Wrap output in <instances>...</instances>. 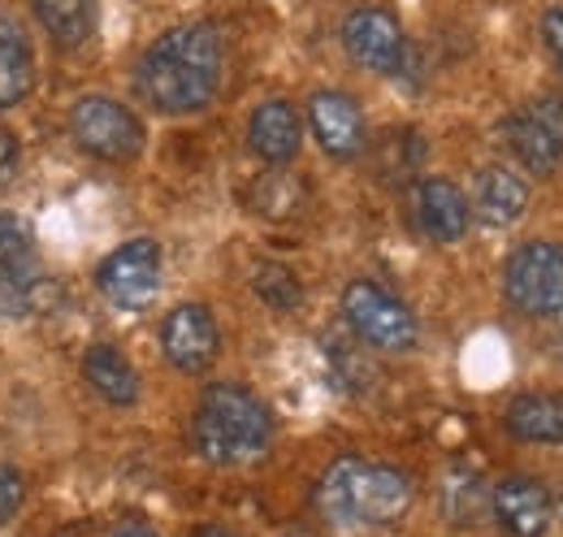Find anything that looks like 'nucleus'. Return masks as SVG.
I'll list each match as a JSON object with an SVG mask.
<instances>
[{"mask_svg":"<svg viewBox=\"0 0 563 537\" xmlns=\"http://www.w3.org/2000/svg\"><path fill=\"white\" fill-rule=\"evenodd\" d=\"M40 252L31 230L18 217H0V313L18 317L31 308L35 291H40Z\"/></svg>","mask_w":563,"mask_h":537,"instance_id":"9d476101","label":"nucleus"},{"mask_svg":"<svg viewBox=\"0 0 563 537\" xmlns=\"http://www.w3.org/2000/svg\"><path fill=\"white\" fill-rule=\"evenodd\" d=\"M308 127H312V139L321 143V152L334 161H355L368 147L364 113L347 91H317L308 100Z\"/></svg>","mask_w":563,"mask_h":537,"instance_id":"f8f14e48","label":"nucleus"},{"mask_svg":"<svg viewBox=\"0 0 563 537\" xmlns=\"http://www.w3.org/2000/svg\"><path fill=\"white\" fill-rule=\"evenodd\" d=\"M417 498L412 476L395 464H373L360 456L334 460L321 485H317V507L330 525L343 529H382L408 516Z\"/></svg>","mask_w":563,"mask_h":537,"instance_id":"f03ea898","label":"nucleus"},{"mask_svg":"<svg viewBox=\"0 0 563 537\" xmlns=\"http://www.w3.org/2000/svg\"><path fill=\"white\" fill-rule=\"evenodd\" d=\"M473 208L486 226H516L529 208V183L503 165H490L482 178H477V196H473Z\"/></svg>","mask_w":563,"mask_h":537,"instance_id":"f3484780","label":"nucleus"},{"mask_svg":"<svg viewBox=\"0 0 563 537\" xmlns=\"http://www.w3.org/2000/svg\"><path fill=\"white\" fill-rule=\"evenodd\" d=\"M507 434L520 442H563V395H516L507 403Z\"/></svg>","mask_w":563,"mask_h":537,"instance_id":"6ab92c4d","label":"nucleus"},{"mask_svg":"<svg viewBox=\"0 0 563 537\" xmlns=\"http://www.w3.org/2000/svg\"><path fill=\"white\" fill-rule=\"evenodd\" d=\"M161 351L178 373H205L221 351V330L205 304H178L161 326Z\"/></svg>","mask_w":563,"mask_h":537,"instance_id":"9b49d317","label":"nucleus"},{"mask_svg":"<svg viewBox=\"0 0 563 537\" xmlns=\"http://www.w3.org/2000/svg\"><path fill=\"white\" fill-rule=\"evenodd\" d=\"M82 377H87V386H91L100 399L113 403V407H131V403L140 399V373H135V364H131L118 347H109V342L87 347V355H82Z\"/></svg>","mask_w":563,"mask_h":537,"instance_id":"dca6fc26","label":"nucleus"},{"mask_svg":"<svg viewBox=\"0 0 563 537\" xmlns=\"http://www.w3.org/2000/svg\"><path fill=\"white\" fill-rule=\"evenodd\" d=\"M113 537H156V534H152V529H143V525H122Z\"/></svg>","mask_w":563,"mask_h":537,"instance_id":"393cba45","label":"nucleus"},{"mask_svg":"<svg viewBox=\"0 0 563 537\" xmlns=\"http://www.w3.org/2000/svg\"><path fill=\"white\" fill-rule=\"evenodd\" d=\"M503 291L525 317H563V243H525L503 268Z\"/></svg>","mask_w":563,"mask_h":537,"instance_id":"39448f33","label":"nucleus"},{"mask_svg":"<svg viewBox=\"0 0 563 537\" xmlns=\"http://www.w3.org/2000/svg\"><path fill=\"white\" fill-rule=\"evenodd\" d=\"M96 0H31L35 22L57 48H82L96 35Z\"/></svg>","mask_w":563,"mask_h":537,"instance_id":"a211bd4d","label":"nucleus"},{"mask_svg":"<svg viewBox=\"0 0 563 537\" xmlns=\"http://www.w3.org/2000/svg\"><path fill=\"white\" fill-rule=\"evenodd\" d=\"M191 537H239V534H225V529H196Z\"/></svg>","mask_w":563,"mask_h":537,"instance_id":"a878e982","label":"nucleus"},{"mask_svg":"<svg viewBox=\"0 0 563 537\" xmlns=\"http://www.w3.org/2000/svg\"><path fill=\"white\" fill-rule=\"evenodd\" d=\"M343 317H347L352 335L377 351H412L421 338L412 308L373 277H355L343 291Z\"/></svg>","mask_w":563,"mask_h":537,"instance_id":"20e7f679","label":"nucleus"},{"mask_svg":"<svg viewBox=\"0 0 563 537\" xmlns=\"http://www.w3.org/2000/svg\"><path fill=\"white\" fill-rule=\"evenodd\" d=\"M35 87V53L26 40L0 35V109L22 105Z\"/></svg>","mask_w":563,"mask_h":537,"instance_id":"aec40b11","label":"nucleus"},{"mask_svg":"<svg viewBox=\"0 0 563 537\" xmlns=\"http://www.w3.org/2000/svg\"><path fill=\"white\" fill-rule=\"evenodd\" d=\"M96 286L100 295L122 308V313H140L161 295V248L152 239H131L118 252H109L96 268Z\"/></svg>","mask_w":563,"mask_h":537,"instance_id":"0eeeda50","label":"nucleus"},{"mask_svg":"<svg viewBox=\"0 0 563 537\" xmlns=\"http://www.w3.org/2000/svg\"><path fill=\"white\" fill-rule=\"evenodd\" d=\"M412 217H417L424 239L460 243L468 234V226H473V204L446 178H421L417 191H412Z\"/></svg>","mask_w":563,"mask_h":537,"instance_id":"ddd939ff","label":"nucleus"},{"mask_svg":"<svg viewBox=\"0 0 563 537\" xmlns=\"http://www.w3.org/2000/svg\"><path fill=\"white\" fill-rule=\"evenodd\" d=\"M247 143L265 165H290L303 147V122L286 100H265L247 122Z\"/></svg>","mask_w":563,"mask_h":537,"instance_id":"2eb2a0df","label":"nucleus"},{"mask_svg":"<svg viewBox=\"0 0 563 537\" xmlns=\"http://www.w3.org/2000/svg\"><path fill=\"white\" fill-rule=\"evenodd\" d=\"M70 134L96 161H135L143 152V122L113 96H78L70 109Z\"/></svg>","mask_w":563,"mask_h":537,"instance_id":"423d86ee","label":"nucleus"},{"mask_svg":"<svg viewBox=\"0 0 563 537\" xmlns=\"http://www.w3.org/2000/svg\"><path fill=\"white\" fill-rule=\"evenodd\" d=\"M542 44H547V53L560 62L563 69V4L560 9H551L547 18H542Z\"/></svg>","mask_w":563,"mask_h":537,"instance_id":"b1692460","label":"nucleus"},{"mask_svg":"<svg viewBox=\"0 0 563 537\" xmlns=\"http://www.w3.org/2000/svg\"><path fill=\"white\" fill-rule=\"evenodd\" d=\"M225 74V44L209 22H187L165 31L135 66V91L156 113H200L209 109Z\"/></svg>","mask_w":563,"mask_h":537,"instance_id":"f257e3e1","label":"nucleus"},{"mask_svg":"<svg viewBox=\"0 0 563 537\" xmlns=\"http://www.w3.org/2000/svg\"><path fill=\"white\" fill-rule=\"evenodd\" d=\"M18 161H22V143H18V134L0 122V187L18 174Z\"/></svg>","mask_w":563,"mask_h":537,"instance_id":"5701e85b","label":"nucleus"},{"mask_svg":"<svg viewBox=\"0 0 563 537\" xmlns=\"http://www.w3.org/2000/svg\"><path fill=\"white\" fill-rule=\"evenodd\" d=\"M503 134H507L511 156H516L529 174L551 178L563 165V100H555V96L529 100L516 118H507Z\"/></svg>","mask_w":563,"mask_h":537,"instance_id":"6e6552de","label":"nucleus"},{"mask_svg":"<svg viewBox=\"0 0 563 537\" xmlns=\"http://www.w3.org/2000/svg\"><path fill=\"white\" fill-rule=\"evenodd\" d=\"M274 442V416L247 386L217 382L205 391V399L191 416V447L200 460L239 469L269 451Z\"/></svg>","mask_w":563,"mask_h":537,"instance_id":"7ed1b4c3","label":"nucleus"},{"mask_svg":"<svg viewBox=\"0 0 563 537\" xmlns=\"http://www.w3.org/2000/svg\"><path fill=\"white\" fill-rule=\"evenodd\" d=\"M22 498H26V481H22V472L13 469V464H0V525H9V520L18 516Z\"/></svg>","mask_w":563,"mask_h":537,"instance_id":"4be33fe9","label":"nucleus"},{"mask_svg":"<svg viewBox=\"0 0 563 537\" xmlns=\"http://www.w3.org/2000/svg\"><path fill=\"white\" fill-rule=\"evenodd\" d=\"M343 44L373 74H404L408 69V35L399 26V18L382 4H360L343 18Z\"/></svg>","mask_w":563,"mask_h":537,"instance_id":"1a4fd4ad","label":"nucleus"},{"mask_svg":"<svg viewBox=\"0 0 563 537\" xmlns=\"http://www.w3.org/2000/svg\"><path fill=\"white\" fill-rule=\"evenodd\" d=\"M252 286H256V295H261L274 313H295V308L303 304V286H299V277H295L286 265H278V261L256 265Z\"/></svg>","mask_w":563,"mask_h":537,"instance_id":"412c9836","label":"nucleus"},{"mask_svg":"<svg viewBox=\"0 0 563 537\" xmlns=\"http://www.w3.org/2000/svg\"><path fill=\"white\" fill-rule=\"evenodd\" d=\"M490 503L498 525L511 537H542L551 529V494L533 476H503Z\"/></svg>","mask_w":563,"mask_h":537,"instance_id":"4468645a","label":"nucleus"},{"mask_svg":"<svg viewBox=\"0 0 563 537\" xmlns=\"http://www.w3.org/2000/svg\"><path fill=\"white\" fill-rule=\"evenodd\" d=\"M290 537H312V534H290Z\"/></svg>","mask_w":563,"mask_h":537,"instance_id":"bb28decb","label":"nucleus"}]
</instances>
